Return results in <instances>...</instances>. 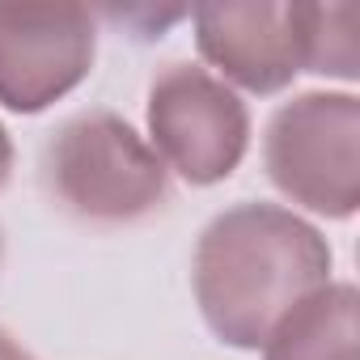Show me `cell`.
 <instances>
[{"label": "cell", "mask_w": 360, "mask_h": 360, "mask_svg": "<svg viewBox=\"0 0 360 360\" xmlns=\"http://www.w3.org/2000/svg\"><path fill=\"white\" fill-rule=\"evenodd\" d=\"M51 200L89 225H131L169 200V169L136 127L110 110L60 123L43 148Z\"/></svg>", "instance_id": "2"}, {"label": "cell", "mask_w": 360, "mask_h": 360, "mask_svg": "<svg viewBox=\"0 0 360 360\" xmlns=\"http://www.w3.org/2000/svg\"><path fill=\"white\" fill-rule=\"evenodd\" d=\"M191 284L212 335L255 352L305 297L330 284V246L280 204H238L200 233Z\"/></svg>", "instance_id": "1"}, {"label": "cell", "mask_w": 360, "mask_h": 360, "mask_svg": "<svg viewBox=\"0 0 360 360\" xmlns=\"http://www.w3.org/2000/svg\"><path fill=\"white\" fill-rule=\"evenodd\" d=\"M271 183L318 217H352L360 204V102L352 94H301L284 102L263 140Z\"/></svg>", "instance_id": "3"}, {"label": "cell", "mask_w": 360, "mask_h": 360, "mask_svg": "<svg viewBox=\"0 0 360 360\" xmlns=\"http://www.w3.org/2000/svg\"><path fill=\"white\" fill-rule=\"evenodd\" d=\"M9 174H13V144H9V131L0 127V187L9 183Z\"/></svg>", "instance_id": "10"}, {"label": "cell", "mask_w": 360, "mask_h": 360, "mask_svg": "<svg viewBox=\"0 0 360 360\" xmlns=\"http://www.w3.org/2000/svg\"><path fill=\"white\" fill-rule=\"evenodd\" d=\"M98 51V18L85 5H0V102L39 115L72 94Z\"/></svg>", "instance_id": "5"}, {"label": "cell", "mask_w": 360, "mask_h": 360, "mask_svg": "<svg viewBox=\"0 0 360 360\" xmlns=\"http://www.w3.org/2000/svg\"><path fill=\"white\" fill-rule=\"evenodd\" d=\"M0 360H34V356H30V352L9 335V330H0Z\"/></svg>", "instance_id": "9"}, {"label": "cell", "mask_w": 360, "mask_h": 360, "mask_svg": "<svg viewBox=\"0 0 360 360\" xmlns=\"http://www.w3.org/2000/svg\"><path fill=\"white\" fill-rule=\"evenodd\" d=\"M200 56L250 94H280L301 64V13L297 5H212L195 9Z\"/></svg>", "instance_id": "6"}, {"label": "cell", "mask_w": 360, "mask_h": 360, "mask_svg": "<svg viewBox=\"0 0 360 360\" xmlns=\"http://www.w3.org/2000/svg\"><path fill=\"white\" fill-rule=\"evenodd\" d=\"M148 136L165 169L191 187L229 178L250 144L246 102L200 64H165L148 85Z\"/></svg>", "instance_id": "4"}, {"label": "cell", "mask_w": 360, "mask_h": 360, "mask_svg": "<svg viewBox=\"0 0 360 360\" xmlns=\"http://www.w3.org/2000/svg\"><path fill=\"white\" fill-rule=\"evenodd\" d=\"M263 360H356V288L326 284L263 343Z\"/></svg>", "instance_id": "7"}, {"label": "cell", "mask_w": 360, "mask_h": 360, "mask_svg": "<svg viewBox=\"0 0 360 360\" xmlns=\"http://www.w3.org/2000/svg\"><path fill=\"white\" fill-rule=\"evenodd\" d=\"M301 13V64L305 72L356 81L360 72V5H297Z\"/></svg>", "instance_id": "8"}]
</instances>
